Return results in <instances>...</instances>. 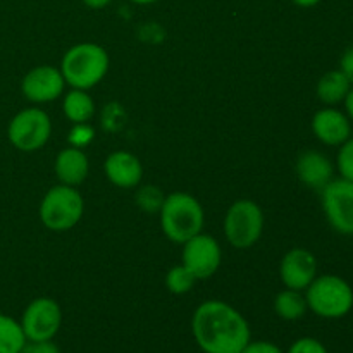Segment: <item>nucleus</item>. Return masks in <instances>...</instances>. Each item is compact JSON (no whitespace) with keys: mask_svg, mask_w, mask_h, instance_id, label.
Here are the masks:
<instances>
[{"mask_svg":"<svg viewBox=\"0 0 353 353\" xmlns=\"http://www.w3.org/2000/svg\"><path fill=\"white\" fill-rule=\"evenodd\" d=\"M192 333L203 353H240L252 340L243 314L223 300H207L196 307Z\"/></svg>","mask_w":353,"mask_h":353,"instance_id":"obj_1","label":"nucleus"},{"mask_svg":"<svg viewBox=\"0 0 353 353\" xmlns=\"http://www.w3.org/2000/svg\"><path fill=\"white\" fill-rule=\"evenodd\" d=\"M161 228L172 243L183 245L202 233L205 224L203 207L193 195L174 192L164 199L161 205Z\"/></svg>","mask_w":353,"mask_h":353,"instance_id":"obj_2","label":"nucleus"},{"mask_svg":"<svg viewBox=\"0 0 353 353\" xmlns=\"http://www.w3.org/2000/svg\"><path fill=\"white\" fill-rule=\"evenodd\" d=\"M109 54L97 43H78L69 48L61 61V72L65 85L78 90H90L99 85L109 71Z\"/></svg>","mask_w":353,"mask_h":353,"instance_id":"obj_3","label":"nucleus"},{"mask_svg":"<svg viewBox=\"0 0 353 353\" xmlns=\"http://www.w3.org/2000/svg\"><path fill=\"white\" fill-rule=\"evenodd\" d=\"M309 310L323 319H341L353 309V288L347 279L334 274L316 276L305 290Z\"/></svg>","mask_w":353,"mask_h":353,"instance_id":"obj_4","label":"nucleus"},{"mask_svg":"<svg viewBox=\"0 0 353 353\" xmlns=\"http://www.w3.org/2000/svg\"><path fill=\"white\" fill-rule=\"evenodd\" d=\"M85 212V200L74 186H52L41 199L40 221L47 230L62 233L74 228Z\"/></svg>","mask_w":353,"mask_h":353,"instance_id":"obj_5","label":"nucleus"},{"mask_svg":"<svg viewBox=\"0 0 353 353\" xmlns=\"http://www.w3.org/2000/svg\"><path fill=\"white\" fill-rule=\"evenodd\" d=\"M264 231V212L257 202L248 199L231 203L224 216V236L238 250L250 248L261 240Z\"/></svg>","mask_w":353,"mask_h":353,"instance_id":"obj_6","label":"nucleus"},{"mask_svg":"<svg viewBox=\"0 0 353 353\" xmlns=\"http://www.w3.org/2000/svg\"><path fill=\"white\" fill-rule=\"evenodd\" d=\"M52 134V121L45 110L28 107L10 119L7 137L14 148L21 152H37L45 147Z\"/></svg>","mask_w":353,"mask_h":353,"instance_id":"obj_7","label":"nucleus"},{"mask_svg":"<svg viewBox=\"0 0 353 353\" xmlns=\"http://www.w3.org/2000/svg\"><path fill=\"white\" fill-rule=\"evenodd\" d=\"M321 203L327 223L336 233L353 236V181L338 178L321 190Z\"/></svg>","mask_w":353,"mask_h":353,"instance_id":"obj_8","label":"nucleus"},{"mask_svg":"<svg viewBox=\"0 0 353 353\" xmlns=\"http://www.w3.org/2000/svg\"><path fill=\"white\" fill-rule=\"evenodd\" d=\"M19 324L28 341L54 340L62 324L61 305L48 296L31 300L21 316Z\"/></svg>","mask_w":353,"mask_h":353,"instance_id":"obj_9","label":"nucleus"},{"mask_svg":"<svg viewBox=\"0 0 353 353\" xmlns=\"http://www.w3.org/2000/svg\"><path fill=\"white\" fill-rule=\"evenodd\" d=\"M181 264L195 276V279H207L214 276L223 261V250L214 236L199 233L183 243Z\"/></svg>","mask_w":353,"mask_h":353,"instance_id":"obj_10","label":"nucleus"},{"mask_svg":"<svg viewBox=\"0 0 353 353\" xmlns=\"http://www.w3.org/2000/svg\"><path fill=\"white\" fill-rule=\"evenodd\" d=\"M64 76L61 69L52 65L33 68L21 81V92L24 99L33 103H47L57 100L64 93Z\"/></svg>","mask_w":353,"mask_h":353,"instance_id":"obj_11","label":"nucleus"},{"mask_svg":"<svg viewBox=\"0 0 353 353\" xmlns=\"http://www.w3.org/2000/svg\"><path fill=\"white\" fill-rule=\"evenodd\" d=\"M279 276L285 288L305 292L317 276V259L305 248H292L279 264Z\"/></svg>","mask_w":353,"mask_h":353,"instance_id":"obj_12","label":"nucleus"},{"mask_svg":"<svg viewBox=\"0 0 353 353\" xmlns=\"http://www.w3.org/2000/svg\"><path fill=\"white\" fill-rule=\"evenodd\" d=\"M312 131L321 143L340 147L352 137V121L334 107H324L312 117Z\"/></svg>","mask_w":353,"mask_h":353,"instance_id":"obj_13","label":"nucleus"},{"mask_svg":"<svg viewBox=\"0 0 353 353\" xmlns=\"http://www.w3.org/2000/svg\"><path fill=\"white\" fill-rule=\"evenodd\" d=\"M103 171L114 186L123 190L134 188L143 178V165L140 159L126 150L112 152L103 162Z\"/></svg>","mask_w":353,"mask_h":353,"instance_id":"obj_14","label":"nucleus"},{"mask_svg":"<svg viewBox=\"0 0 353 353\" xmlns=\"http://www.w3.org/2000/svg\"><path fill=\"white\" fill-rule=\"evenodd\" d=\"M296 176L305 186L312 190H323L333 181L334 165L327 155L319 150H305L299 155L295 164Z\"/></svg>","mask_w":353,"mask_h":353,"instance_id":"obj_15","label":"nucleus"},{"mask_svg":"<svg viewBox=\"0 0 353 353\" xmlns=\"http://www.w3.org/2000/svg\"><path fill=\"white\" fill-rule=\"evenodd\" d=\"M54 171L61 185L78 186L86 179L90 171V162L81 148H62L55 157Z\"/></svg>","mask_w":353,"mask_h":353,"instance_id":"obj_16","label":"nucleus"},{"mask_svg":"<svg viewBox=\"0 0 353 353\" xmlns=\"http://www.w3.org/2000/svg\"><path fill=\"white\" fill-rule=\"evenodd\" d=\"M352 86L353 85L348 81L347 76L340 69H334V71H330L324 76H321V79L317 81V99L323 103H326L327 107L338 105V103H341L347 99Z\"/></svg>","mask_w":353,"mask_h":353,"instance_id":"obj_17","label":"nucleus"},{"mask_svg":"<svg viewBox=\"0 0 353 353\" xmlns=\"http://www.w3.org/2000/svg\"><path fill=\"white\" fill-rule=\"evenodd\" d=\"M62 110L72 124L88 123L95 114V102L88 90L72 88L62 100Z\"/></svg>","mask_w":353,"mask_h":353,"instance_id":"obj_18","label":"nucleus"},{"mask_svg":"<svg viewBox=\"0 0 353 353\" xmlns=\"http://www.w3.org/2000/svg\"><path fill=\"white\" fill-rule=\"evenodd\" d=\"M309 310L305 295L299 290L285 288L274 299V312L285 321H299Z\"/></svg>","mask_w":353,"mask_h":353,"instance_id":"obj_19","label":"nucleus"},{"mask_svg":"<svg viewBox=\"0 0 353 353\" xmlns=\"http://www.w3.org/2000/svg\"><path fill=\"white\" fill-rule=\"evenodd\" d=\"M26 341L19 321L0 314V353H21Z\"/></svg>","mask_w":353,"mask_h":353,"instance_id":"obj_20","label":"nucleus"},{"mask_svg":"<svg viewBox=\"0 0 353 353\" xmlns=\"http://www.w3.org/2000/svg\"><path fill=\"white\" fill-rule=\"evenodd\" d=\"M196 279L185 265H174L165 274V286L172 295H185L195 286Z\"/></svg>","mask_w":353,"mask_h":353,"instance_id":"obj_21","label":"nucleus"},{"mask_svg":"<svg viewBox=\"0 0 353 353\" xmlns=\"http://www.w3.org/2000/svg\"><path fill=\"white\" fill-rule=\"evenodd\" d=\"M336 168L341 178L353 181V137L348 138L343 145H340L336 155Z\"/></svg>","mask_w":353,"mask_h":353,"instance_id":"obj_22","label":"nucleus"},{"mask_svg":"<svg viewBox=\"0 0 353 353\" xmlns=\"http://www.w3.org/2000/svg\"><path fill=\"white\" fill-rule=\"evenodd\" d=\"M162 202H164V196H162L161 190L155 188V186H143L138 193V205L145 210H161Z\"/></svg>","mask_w":353,"mask_h":353,"instance_id":"obj_23","label":"nucleus"},{"mask_svg":"<svg viewBox=\"0 0 353 353\" xmlns=\"http://www.w3.org/2000/svg\"><path fill=\"white\" fill-rule=\"evenodd\" d=\"M93 137H95V131H93V128L88 126V123L74 124L71 134H69V143H71V147L83 148L93 140Z\"/></svg>","mask_w":353,"mask_h":353,"instance_id":"obj_24","label":"nucleus"},{"mask_svg":"<svg viewBox=\"0 0 353 353\" xmlns=\"http://www.w3.org/2000/svg\"><path fill=\"white\" fill-rule=\"evenodd\" d=\"M288 353H327V348L316 338H300L292 347L288 348Z\"/></svg>","mask_w":353,"mask_h":353,"instance_id":"obj_25","label":"nucleus"},{"mask_svg":"<svg viewBox=\"0 0 353 353\" xmlns=\"http://www.w3.org/2000/svg\"><path fill=\"white\" fill-rule=\"evenodd\" d=\"M240 353H285L281 348L272 341H248Z\"/></svg>","mask_w":353,"mask_h":353,"instance_id":"obj_26","label":"nucleus"},{"mask_svg":"<svg viewBox=\"0 0 353 353\" xmlns=\"http://www.w3.org/2000/svg\"><path fill=\"white\" fill-rule=\"evenodd\" d=\"M21 353H61V348L54 343V340L26 341Z\"/></svg>","mask_w":353,"mask_h":353,"instance_id":"obj_27","label":"nucleus"},{"mask_svg":"<svg viewBox=\"0 0 353 353\" xmlns=\"http://www.w3.org/2000/svg\"><path fill=\"white\" fill-rule=\"evenodd\" d=\"M340 71L347 76L348 81L353 85V45L352 47H348L347 50H345V54L341 55Z\"/></svg>","mask_w":353,"mask_h":353,"instance_id":"obj_28","label":"nucleus"},{"mask_svg":"<svg viewBox=\"0 0 353 353\" xmlns=\"http://www.w3.org/2000/svg\"><path fill=\"white\" fill-rule=\"evenodd\" d=\"M343 103H345V110H347L345 114H347L348 119H350L353 123V86L350 88V92H348L347 99L343 100Z\"/></svg>","mask_w":353,"mask_h":353,"instance_id":"obj_29","label":"nucleus"},{"mask_svg":"<svg viewBox=\"0 0 353 353\" xmlns=\"http://www.w3.org/2000/svg\"><path fill=\"white\" fill-rule=\"evenodd\" d=\"M112 2V0H83V3H85L86 7H90V9H103V7H107L109 3Z\"/></svg>","mask_w":353,"mask_h":353,"instance_id":"obj_30","label":"nucleus"},{"mask_svg":"<svg viewBox=\"0 0 353 353\" xmlns=\"http://www.w3.org/2000/svg\"><path fill=\"white\" fill-rule=\"evenodd\" d=\"M293 3H295V6H299V7H316L317 3L321 2V0H292Z\"/></svg>","mask_w":353,"mask_h":353,"instance_id":"obj_31","label":"nucleus"},{"mask_svg":"<svg viewBox=\"0 0 353 353\" xmlns=\"http://www.w3.org/2000/svg\"><path fill=\"white\" fill-rule=\"evenodd\" d=\"M130 2L138 3V6H150V3L159 2V0H130Z\"/></svg>","mask_w":353,"mask_h":353,"instance_id":"obj_32","label":"nucleus"}]
</instances>
